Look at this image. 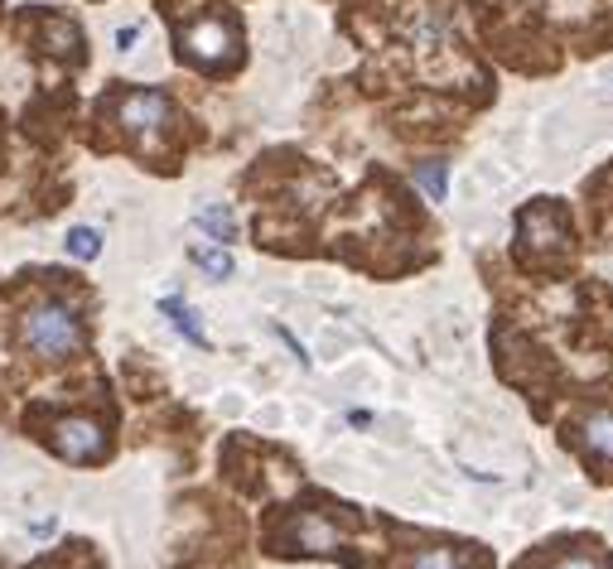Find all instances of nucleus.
Returning a JSON list of instances; mask_svg holds the SVG:
<instances>
[{"label":"nucleus","instance_id":"nucleus-6","mask_svg":"<svg viewBox=\"0 0 613 569\" xmlns=\"http://www.w3.org/2000/svg\"><path fill=\"white\" fill-rule=\"evenodd\" d=\"M517 232H522V246H527V252H546V246L561 242V217L551 213L546 203H536V208L522 213Z\"/></svg>","mask_w":613,"mask_h":569},{"label":"nucleus","instance_id":"nucleus-4","mask_svg":"<svg viewBox=\"0 0 613 569\" xmlns=\"http://www.w3.org/2000/svg\"><path fill=\"white\" fill-rule=\"evenodd\" d=\"M116 121H121L130 136H155L159 126L169 121V101L150 92V87H140V92L121 97V107H116Z\"/></svg>","mask_w":613,"mask_h":569},{"label":"nucleus","instance_id":"nucleus-14","mask_svg":"<svg viewBox=\"0 0 613 569\" xmlns=\"http://www.w3.org/2000/svg\"><path fill=\"white\" fill-rule=\"evenodd\" d=\"M411 569H469V560L459 550H445V546H430V550H416Z\"/></svg>","mask_w":613,"mask_h":569},{"label":"nucleus","instance_id":"nucleus-8","mask_svg":"<svg viewBox=\"0 0 613 569\" xmlns=\"http://www.w3.org/2000/svg\"><path fill=\"white\" fill-rule=\"evenodd\" d=\"M43 49L58 53V58L78 53L82 49V29L72 20H64V14H49V20H43Z\"/></svg>","mask_w":613,"mask_h":569},{"label":"nucleus","instance_id":"nucleus-2","mask_svg":"<svg viewBox=\"0 0 613 569\" xmlns=\"http://www.w3.org/2000/svg\"><path fill=\"white\" fill-rule=\"evenodd\" d=\"M49 449L58 459H68V463H97L101 454H107V434H101L97 420L68 415V420H58V425H53Z\"/></svg>","mask_w":613,"mask_h":569},{"label":"nucleus","instance_id":"nucleus-15","mask_svg":"<svg viewBox=\"0 0 613 569\" xmlns=\"http://www.w3.org/2000/svg\"><path fill=\"white\" fill-rule=\"evenodd\" d=\"M556 569H604L600 560H590V556H571V560H561Z\"/></svg>","mask_w":613,"mask_h":569},{"label":"nucleus","instance_id":"nucleus-10","mask_svg":"<svg viewBox=\"0 0 613 569\" xmlns=\"http://www.w3.org/2000/svg\"><path fill=\"white\" fill-rule=\"evenodd\" d=\"M585 449H590L594 459L613 463V411H594L585 420Z\"/></svg>","mask_w":613,"mask_h":569},{"label":"nucleus","instance_id":"nucleus-3","mask_svg":"<svg viewBox=\"0 0 613 569\" xmlns=\"http://www.w3.org/2000/svg\"><path fill=\"white\" fill-rule=\"evenodd\" d=\"M285 546H290V556H333L343 546V536L324 512H300L285 531Z\"/></svg>","mask_w":613,"mask_h":569},{"label":"nucleus","instance_id":"nucleus-11","mask_svg":"<svg viewBox=\"0 0 613 569\" xmlns=\"http://www.w3.org/2000/svg\"><path fill=\"white\" fill-rule=\"evenodd\" d=\"M194 266L208 275V281H227V275L237 271V261H232L227 246H194Z\"/></svg>","mask_w":613,"mask_h":569},{"label":"nucleus","instance_id":"nucleus-1","mask_svg":"<svg viewBox=\"0 0 613 569\" xmlns=\"http://www.w3.org/2000/svg\"><path fill=\"white\" fill-rule=\"evenodd\" d=\"M20 339L29 353L39 357H72L82 347V318L72 304L64 300H43V304H29L25 318H20Z\"/></svg>","mask_w":613,"mask_h":569},{"label":"nucleus","instance_id":"nucleus-13","mask_svg":"<svg viewBox=\"0 0 613 569\" xmlns=\"http://www.w3.org/2000/svg\"><path fill=\"white\" fill-rule=\"evenodd\" d=\"M416 184H420V194H426L430 203H445V194H449V169L440 165V159H430V165H416Z\"/></svg>","mask_w":613,"mask_h":569},{"label":"nucleus","instance_id":"nucleus-5","mask_svg":"<svg viewBox=\"0 0 613 569\" xmlns=\"http://www.w3.org/2000/svg\"><path fill=\"white\" fill-rule=\"evenodd\" d=\"M179 43H184V53L194 58V63H223V58L237 49V39H232V29H227L223 20H198V24H188L184 35H179Z\"/></svg>","mask_w":613,"mask_h":569},{"label":"nucleus","instance_id":"nucleus-9","mask_svg":"<svg viewBox=\"0 0 613 569\" xmlns=\"http://www.w3.org/2000/svg\"><path fill=\"white\" fill-rule=\"evenodd\" d=\"M194 223L208 232V237L217 246H227V242H237V217H232V208H223V203H208V208H198L194 213Z\"/></svg>","mask_w":613,"mask_h":569},{"label":"nucleus","instance_id":"nucleus-7","mask_svg":"<svg viewBox=\"0 0 613 569\" xmlns=\"http://www.w3.org/2000/svg\"><path fill=\"white\" fill-rule=\"evenodd\" d=\"M159 314L169 318V324H174V333H179V339H188L194 347H208V333H203L198 314L188 310V304H184L179 295H165V300H159Z\"/></svg>","mask_w":613,"mask_h":569},{"label":"nucleus","instance_id":"nucleus-12","mask_svg":"<svg viewBox=\"0 0 613 569\" xmlns=\"http://www.w3.org/2000/svg\"><path fill=\"white\" fill-rule=\"evenodd\" d=\"M64 252H68L72 261H97V256H101V232H97V227H68Z\"/></svg>","mask_w":613,"mask_h":569},{"label":"nucleus","instance_id":"nucleus-16","mask_svg":"<svg viewBox=\"0 0 613 569\" xmlns=\"http://www.w3.org/2000/svg\"><path fill=\"white\" fill-rule=\"evenodd\" d=\"M136 39H140V24H126V29H121V35H116V49H121V53H126V49H130V43H136Z\"/></svg>","mask_w":613,"mask_h":569}]
</instances>
